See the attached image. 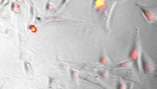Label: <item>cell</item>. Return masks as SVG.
I'll return each instance as SVG.
<instances>
[{
  "instance_id": "1",
  "label": "cell",
  "mask_w": 157,
  "mask_h": 89,
  "mask_svg": "<svg viewBox=\"0 0 157 89\" xmlns=\"http://www.w3.org/2000/svg\"><path fill=\"white\" fill-rule=\"evenodd\" d=\"M141 46H140V38H139V29L136 28L135 32H134V37H133V41L132 44L129 51V59H131L132 62L134 64L135 68L137 71L140 72V66H139V58L141 57Z\"/></svg>"
},
{
  "instance_id": "2",
  "label": "cell",
  "mask_w": 157,
  "mask_h": 89,
  "mask_svg": "<svg viewBox=\"0 0 157 89\" xmlns=\"http://www.w3.org/2000/svg\"><path fill=\"white\" fill-rule=\"evenodd\" d=\"M136 6L139 8L148 22L157 25V4L144 5L141 4H136Z\"/></svg>"
},
{
  "instance_id": "3",
  "label": "cell",
  "mask_w": 157,
  "mask_h": 89,
  "mask_svg": "<svg viewBox=\"0 0 157 89\" xmlns=\"http://www.w3.org/2000/svg\"><path fill=\"white\" fill-rule=\"evenodd\" d=\"M140 59H141L140 63H141L143 72L146 76H150V75L153 74L154 71L155 70V64L154 63L152 59L147 55L146 53L142 52Z\"/></svg>"
},
{
  "instance_id": "4",
  "label": "cell",
  "mask_w": 157,
  "mask_h": 89,
  "mask_svg": "<svg viewBox=\"0 0 157 89\" xmlns=\"http://www.w3.org/2000/svg\"><path fill=\"white\" fill-rule=\"evenodd\" d=\"M48 88L50 89H66V83L59 77L49 76L48 77Z\"/></svg>"
},
{
  "instance_id": "5",
  "label": "cell",
  "mask_w": 157,
  "mask_h": 89,
  "mask_svg": "<svg viewBox=\"0 0 157 89\" xmlns=\"http://www.w3.org/2000/svg\"><path fill=\"white\" fill-rule=\"evenodd\" d=\"M94 6L96 9L97 12H102L104 9H105L107 7V2L105 1H94Z\"/></svg>"
},
{
  "instance_id": "6",
  "label": "cell",
  "mask_w": 157,
  "mask_h": 89,
  "mask_svg": "<svg viewBox=\"0 0 157 89\" xmlns=\"http://www.w3.org/2000/svg\"><path fill=\"white\" fill-rule=\"evenodd\" d=\"M99 62L101 64V65H109V64L110 63V58L106 55L105 52L104 50H102L101 53H100V54H99Z\"/></svg>"
},
{
  "instance_id": "7",
  "label": "cell",
  "mask_w": 157,
  "mask_h": 89,
  "mask_svg": "<svg viewBox=\"0 0 157 89\" xmlns=\"http://www.w3.org/2000/svg\"><path fill=\"white\" fill-rule=\"evenodd\" d=\"M69 71H70V77H71V79L74 82H76V83H77V82H78L79 72H78L77 70L73 69V68H70Z\"/></svg>"
},
{
  "instance_id": "8",
  "label": "cell",
  "mask_w": 157,
  "mask_h": 89,
  "mask_svg": "<svg viewBox=\"0 0 157 89\" xmlns=\"http://www.w3.org/2000/svg\"><path fill=\"white\" fill-rule=\"evenodd\" d=\"M115 67L117 69H128V68H131L132 67V62L129 61V60L123 61V62H121V63L116 65Z\"/></svg>"
},
{
  "instance_id": "9",
  "label": "cell",
  "mask_w": 157,
  "mask_h": 89,
  "mask_svg": "<svg viewBox=\"0 0 157 89\" xmlns=\"http://www.w3.org/2000/svg\"><path fill=\"white\" fill-rule=\"evenodd\" d=\"M82 79L86 80V81H88L89 82H91V83H93V84H95V85H98V86H99V87H105V88H106V89H110L108 86L105 85V84H102V83L99 82V81L96 80V79H94V78L82 77Z\"/></svg>"
},
{
  "instance_id": "10",
  "label": "cell",
  "mask_w": 157,
  "mask_h": 89,
  "mask_svg": "<svg viewBox=\"0 0 157 89\" xmlns=\"http://www.w3.org/2000/svg\"><path fill=\"white\" fill-rule=\"evenodd\" d=\"M97 75L102 78L103 80H106L109 76V71L107 69H100L97 71Z\"/></svg>"
},
{
  "instance_id": "11",
  "label": "cell",
  "mask_w": 157,
  "mask_h": 89,
  "mask_svg": "<svg viewBox=\"0 0 157 89\" xmlns=\"http://www.w3.org/2000/svg\"><path fill=\"white\" fill-rule=\"evenodd\" d=\"M24 69H25V71H26V73L28 75V76L33 73V65H32V64L30 63V62H28V61H25V62H24Z\"/></svg>"
},
{
  "instance_id": "12",
  "label": "cell",
  "mask_w": 157,
  "mask_h": 89,
  "mask_svg": "<svg viewBox=\"0 0 157 89\" xmlns=\"http://www.w3.org/2000/svg\"><path fill=\"white\" fill-rule=\"evenodd\" d=\"M127 85L124 82V81L122 80V78L119 77L117 80V89H127Z\"/></svg>"
},
{
  "instance_id": "13",
  "label": "cell",
  "mask_w": 157,
  "mask_h": 89,
  "mask_svg": "<svg viewBox=\"0 0 157 89\" xmlns=\"http://www.w3.org/2000/svg\"><path fill=\"white\" fill-rule=\"evenodd\" d=\"M11 9L15 12V13H16V14H19L20 11H21V8H20V5H19L18 3L12 2L11 3Z\"/></svg>"
},
{
  "instance_id": "14",
  "label": "cell",
  "mask_w": 157,
  "mask_h": 89,
  "mask_svg": "<svg viewBox=\"0 0 157 89\" xmlns=\"http://www.w3.org/2000/svg\"><path fill=\"white\" fill-rule=\"evenodd\" d=\"M53 7H54V4H53V3H51V2H47V3H46V6H45V8H46V10H47V11L52 9V8Z\"/></svg>"
},
{
  "instance_id": "15",
  "label": "cell",
  "mask_w": 157,
  "mask_h": 89,
  "mask_svg": "<svg viewBox=\"0 0 157 89\" xmlns=\"http://www.w3.org/2000/svg\"><path fill=\"white\" fill-rule=\"evenodd\" d=\"M29 29L31 30V31H33V32H37V27L35 26H33V25H31V26H29Z\"/></svg>"
},
{
  "instance_id": "16",
  "label": "cell",
  "mask_w": 157,
  "mask_h": 89,
  "mask_svg": "<svg viewBox=\"0 0 157 89\" xmlns=\"http://www.w3.org/2000/svg\"><path fill=\"white\" fill-rule=\"evenodd\" d=\"M127 89H132V83L129 82L128 84V87H127Z\"/></svg>"
},
{
  "instance_id": "17",
  "label": "cell",
  "mask_w": 157,
  "mask_h": 89,
  "mask_svg": "<svg viewBox=\"0 0 157 89\" xmlns=\"http://www.w3.org/2000/svg\"><path fill=\"white\" fill-rule=\"evenodd\" d=\"M144 89H146V88H144Z\"/></svg>"
}]
</instances>
